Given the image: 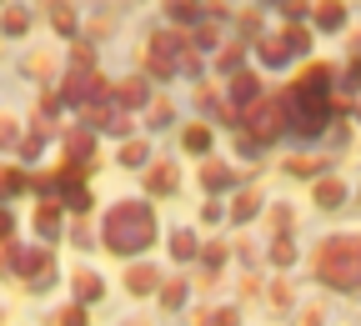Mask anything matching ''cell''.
Masks as SVG:
<instances>
[{"label": "cell", "mask_w": 361, "mask_h": 326, "mask_svg": "<svg viewBox=\"0 0 361 326\" xmlns=\"http://www.w3.org/2000/svg\"><path fill=\"white\" fill-rule=\"evenodd\" d=\"M101 236H106L111 251H141V246L156 236V221H151V211H146L141 201H121V206L106 211Z\"/></svg>", "instance_id": "cell-1"}, {"label": "cell", "mask_w": 361, "mask_h": 326, "mask_svg": "<svg viewBox=\"0 0 361 326\" xmlns=\"http://www.w3.org/2000/svg\"><path fill=\"white\" fill-rule=\"evenodd\" d=\"M326 286H361V236H331L316 256Z\"/></svg>", "instance_id": "cell-2"}, {"label": "cell", "mask_w": 361, "mask_h": 326, "mask_svg": "<svg viewBox=\"0 0 361 326\" xmlns=\"http://www.w3.org/2000/svg\"><path fill=\"white\" fill-rule=\"evenodd\" d=\"M16 266H20V276H25V282L30 286H51V256H45V251H20L16 256Z\"/></svg>", "instance_id": "cell-3"}, {"label": "cell", "mask_w": 361, "mask_h": 326, "mask_svg": "<svg viewBox=\"0 0 361 326\" xmlns=\"http://www.w3.org/2000/svg\"><path fill=\"white\" fill-rule=\"evenodd\" d=\"M126 286H130L135 296H146V291L156 286V271H151V266H130V271H126Z\"/></svg>", "instance_id": "cell-4"}, {"label": "cell", "mask_w": 361, "mask_h": 326, "mask_svg": "<svg viewBox=\"0 0 361 326\" xmlns=\"http://www.w3.org/2000/svg\"><path fill=\"white\" fill-rule=\"evenodd\" d=\"M75 296H80V301H96V296H101V282H96L90 271H75Z\"/></svg>", "instance_id": "cell-5"}, {"label": "cell", "mask_w": 361, "mask_h": 326, "mask_svg": "<svg viewBox=\"0 0 361 326\" xmlns=\"http://www.w3.org/2000/svg\"><path fill=\"white\" fill-rule=\"evenodd\" d=\"M171 251H176L180 261H186V256H196V236H191V231H176V236H171Z\"/></svg>", "instance_id": "cell-6"}, {"label": "cell", "mask_w": 361, "mask_h": 326, "mask_svg": "<svg viewBox=\"0 0 361 326\" xmlns=\"http://www.w3.org/2000/svg\"><path fill=\"white\" fill-rule=\"evenodd\" d=\"M316 201H322V206H336V201H341V186H336V181H326L322 191H316Z\"/></svg>", "instance_id": "cell-7"}, {"label": "cell", "mask_w": 361, "mask_h": 326, "mask_svg": "<svg viewBox=\"0 0 361 326\" xmlns=\"http://www.w3.org/2000/svg\"><path fill=\"white\" fill-rule=\"evenodd\" d=\"M35 226L45 231V236H51V231H56V206H40V216H35Z\"/></svg>", "instance_id": "cell-8"}, {"label": "cell", "mask_w": 361, "mask_h": 326, "mask_svg": "<svg viewBox=\"0 0 361 326\" xmlns=\"http://www.w3.org/2000/svg\"><path fill=\"white\" fill-rule=\"evenodd\" d=\"M56 321H61V326H85V311H80V306H66Z\"/></svg>", "instance_id": "cell-9"}, {"label": "cell", "mask_w": 361, "mask_h": 326, "mask_svg": "<svg viewBox=\"0 0 361 326\" xmlns=\"http://www.w3.org/2000/svg\"><path fill=\"white\" fill-rule=\"evenodd\" d=\"M271 256H276V261H281V266H286V261H291V256H296V246H291V241H276V246H271Z\"/></svg>", "instance_id": "cell-10"}, {"label": "cell", "mask_w": 361, "mask_h": 326, "mask_svg": "<svg viewBox=\"0 0 361 326\" xmlns=\"http://www.w3.org/2000/svg\"><path fill=\"white\" fill-rule=\"evenodd\" d=\"M236 321H241V316H236L231 306H226V311H216V316H211V326H236Z\"/></svg>", "instance_id": "cell-11"}, {"label": "cell", "mask_w": 361, "mask_h": 326, "mask_svg": "<svg viewBox=\"0 0 361 326\" xmlns=\"http://www.w3.org/2000/svg\"><path fill=\"white\" fill-rule=\"evenodd\" d=\"M180 301H186V286H180V282L166 286V306H180Z\"/></svg>", "instance_id": "cell-12"}, {"label": "cell", "mask_w": 361, "mask_h": 326, "mask_svg": "<svg viewBox=\"0 0 361 326\" xmlns=\"http://www.w3.org/2000/svg\"><path fill=\"white\" fill-rule=\"evenodd\" d=\"M166 186H171V171H166V166H161V171H156V176H151V191H166Z\"/></svg>", "instance_id": "cell-13"}, {"label": "cell", "mask_w": 361, "mask_h": 326, "mask_svg": "<svg viewBox=\"0 0 361 326\" xmlns=\"http://www.w3.org/2000/svg\"><path fill=\"white\" fill-rule=\"evenodd\" d=\"M251 211H256V196H241V201H236V216H241V221H246V216H251Z\"/></svg>", "instance_id": "cell-14"}, {"label": "cell", "mask_w": 361, "mask_h": 326, "mask_svg": "<svg viewBox=\"0 0 361 326\" xmlns=\"http://www.w3.org/2000/svg\"><path fill=\"white\" fill-rule=\"evenodd\" d=\"M11 186H16V176H6V171H0V191H11Z\"/></svg>", "instance_id": "cell-15"}, {"label": "cell", "mask_w": 361, "mask_h": 326, "mask_svg": "<svg viewBox=\"0 0 361 326\" xmlns=\"http://www.w3.org/2000/svg\"><path fill=\"white\" fill-rule=\"evenodd\" d=\"M316 321H322V316H316V311H306V316H301V326H316Z\"/></svg>", "instance_id": "cell-16"}, {"label": "cell", "mask_w": 361, "mask_h": 326, "mask_svg": "<svg viewBox=\"0 0 361 326\" xmlns=\"http://www.w3.org/2000/svg\"><path fill=\"white\" fill-rule=\"evenodd\" d=\"M0 236H11V216H0Z\"/></svg>", "instance_id": "cell-17"}]
</instances>
